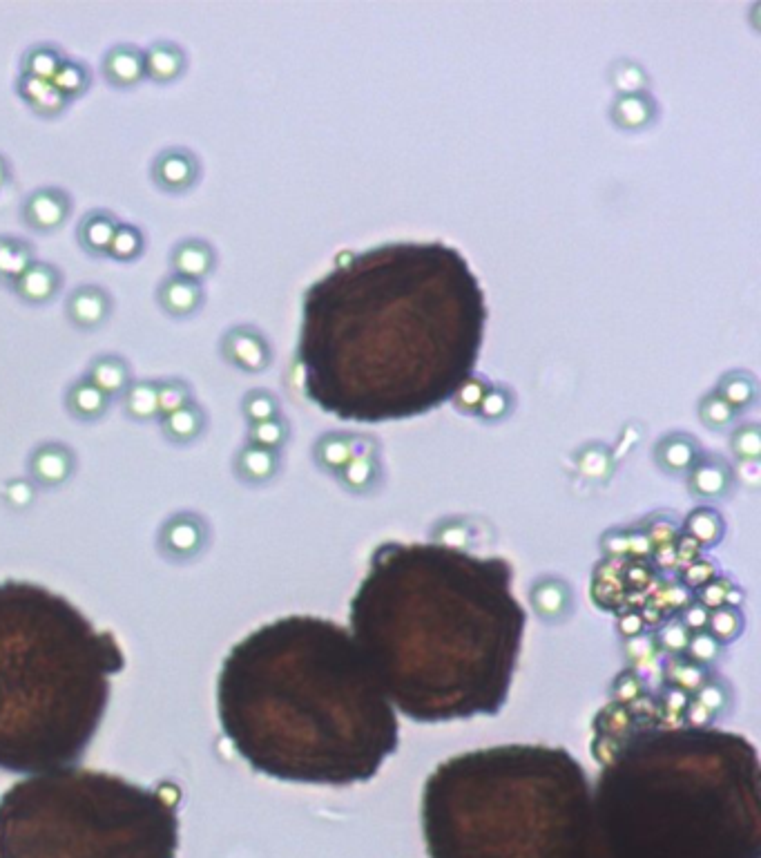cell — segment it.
Returning a JSON list of instances; mask_svg holds the SVG:
<instances>
[{
    "label": "cell",
    "instance_id": "cell-32",
    "mask_svg": "<svg viewBox=\"0 0 761 858\" xmlns=\"http://www.w3.org/2000/svg\"><path fill=\"white\" fill-rule=\"evenodd\" d=\"M728 483L726 472L719 465L712 463H701L695 472H692V488H695L703 497H715V494L724 492Z\"/></svg>",
    "mask_w": 761,
    "mask_h": 858
},
{
    "label": "cell",
    "instance_id": "cell-16",
    "mask_svg": "<svg viewBox=\"0 0 761 858\" xmlns=\"http://www.w3.org/2000/svg\"><path fill=\"white\" fill-rule=\"evenodd\" d=\"M143 59H146V79L159 85L175 83L188 70L186 50L168 38L152 41L148 50H143Z\"/></svg>",
    "mask_w": 761,
    "mask_h": 858
},
{
    "label": "cell",
    "instance_id": "cell-17",
    "mask_svg": "<svg viewBox=\"0 0 761 858\" xmlns=\"http://www.w3.org/2000/svg\"><path fill=\"white\" fill-rule=\"evenodd\" d=\"M119 224H121L119 217L112 211L94 208V211L85 213L81 217L79 226H76V242H79L81 249L92 257L108 255L110 242L114 233H117Z\"/></svg>",
    "mask_w": 761,
    "mask_h": 858
},
{
    "label": "cell",
    "instance_id": "cell-45",
    "mask_svg": "<svg viewBox=\"0 0 761 858\" xmlns=\"http://www.w3.org/2000/svg\"><path fill=\"white\" fill-rule=\"evenodd\" d=\"M9 181H12V166H9V159L5 155H0V190H5Z\"/></svg>",
    "mask_w": 761,
    "mask_h": 858
},
{
    "label": "cell",
    "instance_id": "cell-44",
    "mask_svg": "<svg viewBox=\"0 0 761 858\" xmlns=\"http://www.w3.org/2000/svg\"><path fill=\"white\" fill-rule=\"evenodd\" d=\"M41 463H43V465H41V472H43V474L54 476L56 472H61V470H63V461H61V456H56V454H52V452L43 454Z\"/></svg>",
    "mask_w": 761,
    "mask_h": 858
},
{
    "label": "cell",
    "instance_id": "cell-30",
    "mask_svg": "<svg viewBox=\"0 0 761 858\" xmlns=\"http://www.w3.org/2000/svg\"><path fill=\"white\" fill-rule=\"evenodd\" d=\"M317 454L320 461L329 467H344L355 456L353 438L349 436H324L320 445H317Z\"/></svg>",
    "mask_w": 761,
    "mask_h": 858
},
{
    "label": "cell",
    "instance_id": "cell-15",
    "mask_svg": "<svg viewBox=\"0 0 761 858\" xmlns=\"http://www.w3.org/2000/svg\"><path fill=\"white\" fill-rule=\"evenodd\" d=\"M170 269L181 278L201 282L217 269V251L204 237H183L170 251Z\"/></svg>",
    "mask_w": 761,
    "mask_h": 858
},
{
    "label": "cell",
    "instance_id": "cell-5",
    "mask_svg": "<svg viewBox=\"0 0 761 858\" xmlns=\"http://www.w3.org/2000/svg\"><path fill=\"white\" fill-rule=\"evenodd\" d=\"M125 655L65 597L0 584V769L45 774L88 751Z\"/></svg>",
    "mask_w": 761,
    "mask_h": 858
},
{
    "label": "cell",
    "instance_id": "cell-2",
    "mask_svg": "<svg viewBox=\"0 0 761 858\" xmlns=\"http://www.w3.org/2000/svg\"><path fill=\"white\" fill-rule=\"evenodd\" d=\"M514 568L447 543H382L351 599V635L413 722L496 715L512 689L525 608Z\"/></svg>",
    "mask_w": 761,
    "mask_h": 858
},
{
    "label": "cell",
    "instance_id": "cell-29",
    "mask_svg": "<svg viewBox=\"0 0 761 858\" xmlns=\"http://www.w3.org/2000/svg\"><path fill=\"white\" fill-rule=\"evenodd\" d=\"M201 421H204V412L197 405H186L177 409V412L168 414L166 418V429L172 438H177V441H183V438H190L197 434V429L201 427Z\"/></svg>",
    "mask_w": 761,
    "mask_h": 858
},
{
    "label": "cell",
    "instance_id": "cell-34",
    "mask_svg": "<svg viewBox=\"0 0 761 858\" xmlns=\"http://www.w3.org/2000/svg\"><path fill=\"white\" fill-rule=\"evenodd\" d=\"M487 380L480 376H469L465 383L458 387V392L454 394L456 405L460 409H465V412H478L480 403H483V398L487 394Z\"/></svg>",
    "mask_w": 761,
    "mask_h": 858
},
{
    "label": "cell",
    "instance_id": "cell-39",
    "mask_svg": "<svg viewBox=\"0 0 761 858\" xmlns=\"http://www.w3.org/2000/svg\"><path fill=\"white\" fill-rule=\"evenodd\" d=\"M612 76H614L616 88H619L623 94L639 92L645 85V74L641 72V68H637V65L632 63H621Z\"/></svg>",
    "mask_w": 761,
    "mask_h": 858
},
{
    "label": "cell",
    "instance_id": "cell-42",
    "mask_svg": "<svg viewBox=\"0 0 761 858\" xmlns=\"http://www.w3.org/2000/svg\"><path fill=\"white\" fill-rule=\"evenodd\" d=\"M690 526H692V532H695L699 539H708V537H715L719 532V519H717L715 512L697 510L695 514H692Z\"/></svg>",
    "mask_w": 761,
    "mask_h": 858
},
{
    "label": "cell",
    "instance_id": "cell-40",
    "mask_svg": "<svg viewBox=\"0 0 761 858\" xmlns=\"http://www.w3.org/2000/svg\"><path fill=\"white\" fill-rule=\"evenodd\" d=\"M732 447L739 456L746 459H757L759 456V429L755 425L739 427L735 436H732Z\"/></svg>",
    "mask_w": 761,
    "mask_h": 858
},
{
    "label": "cell",
    "instance_id": "cell-10",
    "mask_svg": "<svg viewBox=\"0 0 761 858\" xmlns=\"http://www.w3.org/2000/svg\"><path fill=\"white\" fill-rule=\"evenodd\" d=\"M72 195L59 186H43L32 190L21 206V219L34 233L50 235L61 231L72 215Z\"/></svg>",
    "mask_w": 761,
    "mask_h": 858
},
{
    "label": "cell",
    "instance_id": "cell-37",
    "mask_svg": "<svg viewBox=\"0 0 761 858\" xmlns=\"http://www.w3.org/2000/svg\"><path fill=\"white\" fill-rule=\"evenodd\" d=\"M509 405H512V398H509L507 389L489 387L483 403L478 407V414L483 418H489V421H496V418H503L509 412Z\"/></svg>",
    "mask_w": 761,
    "mask_h": 858
},
{
    "label": "cell",
    "instance_id": "cell-21",
    "mask_svg": "<svg viewBox=\"0 0 761 858\" xmlns=\"http://www.w3.org/2000/svg\"><path fill=\"white\" fill-rule=\"evenodd\" d=\"M65 403H67V409H70L74 416L99 418L101 414H105V409H108L110 396L101 392V389L96 387L90 378L81 376L79 380H74V383L67 387Z\"/></svg>",
    "mask_w": 761,
    "mask_h": 858
},
{
    "label": "cell",
    "instance_id": "cell-28",
    "mask_svg": "<svg viewBox=\"0 0 761 858\" xmlns=\"http://www.w3.org/2000/svg\"><path fill=\"white\" fill-rule=\"evenodd\" d=\"M192 389L183 378H166L157 380V400H159V412L172 414L177 409L190 405Z\"/></svg>",
    "mask_w": 761,
    "mask_h": 858
},
{
    "label": "cell",
    "instance_id": "cell-33",
    "mask_svg": "<svg viewBox=\"0 0 761 858\" xmlns=\"http://www.w3.org/2000/svg\"><path fill=\"white\" fill-rule=\"evenodd\" d=\"M244 412L255 423L271 421L277 414V398L268 389H253L244 396Z\"/></svg>",
    "mask_w": 761,
    "mask_h": 858
},
{
    "label": "cell",
    "instance_id": "cell-11",
    "mask_svg": "<svg viewBox=\"0 0 761 858\" xmlns=\"http://www.w3.org/2000/svg\"><path fill=\"white\" fill-rule=\"evenodd\" d=\"M114 300L101 284H79L65 300V316L76 329L94 331L110 320Z\"/></svg>",
    "mask_w": 761,
    "mask_h": 858
},
{
    "label": "cell",
    "instance_id": "cell-3",
    "mask_svg": "<svg viewBox=\"0 0 761 858\" xmlns=\"http://www.w3.org/2000/svg\"><path fill=\"white\" fill-rule=\"evenodd\" d=\"M217 713L239 756L284 783H366L400 742L398 711L349 628L315 615L275 619L230 648Z\"/></svg>",
    "mask_w": 761,
    "mask_h": 858
},
{
    "label": "cell",
    "instance_id": "cell-14",
    "mask_svg": "<svg viewBox=\"0 0 761 858\" xmlns=\"http://www.w3.org/2000/svg\"><path fill=\"white\" fill-rule=\"evenodd\" d=\"M63 289V273L59 266L50 262L34 260L27 269L23 271L21 278L12 284V291L21 298L25 304L32 307H45Z\"/></svg>",
    "mask_w": 761,
    "mask_h": 858
},
{
    "label": "cell",
    "instance_id": "cell-24",
    "mask_svg": "<svg viewBox=\"0 0 761 858\" xmlns=\"http://www.w3.org/2000/svg\"><path fill=\"white\" fill-rule=\"evenodd\" d=\"M652 114H654L652 101L641 92L621 94V97L614 101V108H612L614 121L623 128H641L645 123H650Z\"/></svg>",
    "mask_w": 761,
    "mask_h": 858
},
{
    "label": "cell",
    "instance_id": "cell-12",
    "mask_svg": "<svg viewBox=\"0 0 761 858\" xmlns=\"http://www.w3.org/2000/svg\"><path fill=\"white\" fill-rule=\"evenodd\" d=\"M154 298H157L161 311L172 320H188L204 309L206 291L201 282L170 273L168 278L159 282Z\"/></svg>",
    "mask_w": 761,
    "mask_h": 858
},
{
    "label": "cell",
    "instance_id": "cell-27",
    "mask_svg": "<svg viewBox=\"0 0 761 858\" xmlns=\"http://www.w3.org/2000/svg\"><path fill=\"white\" fill-rule=\"evenodd\" d=\"M717 394L732 407H744L755 398V380L746 371H730L719 380Z\"/></svg>",
    "mask_w": 761,
    "mask_h": 858
},
{
    "label": "cell",
    "instance_id": "cell-31",
    "mask_svg": "<svg viewBox=\"0 0 761 858\" xmlns=\"http://www.w3.org/2000/svg\"><path fill=\"white\" fill-rule=\"evenodd\" d=\"M659 459L670 470H683L695 459V445L683 436H670L659 445Z\"/></svg>",
    "mask_w": 761,
    "mask_h": 858
},
{
    "label": "cell",
    "instance_id": "cell-20",
    "mask_svg": "<svg viewBox=\"0 0 761 858\" xmlns=\"http://www.w3.org/2000/svg\"><path fill=\"white\" fill-rule=\"evenodd\" d=\"M36 260L34 246L23 237L0 235V282L12 286Z\"/></svg>",
    "mask_w": 761,
    "mask_h": 858
},
{
    "label": "cell",
    "instance_id": "cell-18",
    "mask_svg": "<svg viewBox=\"0 0 761 858\" xmlns=\"http://www.w3.org/2000/svg\"><path fill=\"white\" fill-rule=\"evenodd\" d=\"M85 378H90L108 396H117L128 392L132 385V367L128 360L117 354H101L92 358Z\"/></svg>",
    "mask_w": 761,
    "mask_h": 858
},
{
    "label": "cell",
    "instance_id": "cell-41",
    "mask_svg": "<svg viewBox=\"0 0 761 858\" xmlns=\"http://www.w3.org/2000/svg\"><path fill=\"white\" fill-rule=\"evenodd\" d=\"M286 434V427L282 421H277V418H271V421H262L255 423L253 427V438L257 443H262L264 447H271L282 443V438Z\"/></svg>",
    "mask_w": 761,
    "mask_h": 858
},
{
    "label": "cell",
    "instance_id": "cell-22",
    "mask_svg": "<svg viewBox=\"0 0 761 858\" xmlns=\"http://www.w3.org/2000/svg\"><path fill=\"white\" fill-rule=\"evenodd\" d=\"M65 59L67 56L59 45L36 43L32 47H27L21 56V74L34 76V79L52 81Z\"/></svg>",
    "mask_w": 761,
    "mask_h": 858
},
{
    "label": "cell",
    "instance_id": "cell-1",
    "mask_svg": "<svg viewBox=\"0 0 761 858\" xmlns=\"http://www.w3.org/2000/svg\"><path fill=\"white\" fill-rule=\"evenodd\" d=\"M487 318L456 246L389 242L344 255L304 293V394L342 421L427 414L474 376Z\"/></svg>",
    "mask_w": 761,
    "mask_h": 858
},
{
    "label": "cell",
    "instance_id": "cell-4",
    "mask_svg": "<svg viewBox=\"0 0 761 858\" xmlns=\"http://www.w3.org/2000/svg\"><path fill=\"white\" fill-rule=\"evenodd\" d=\"M759 758L728 731L632 740L594 789V858H759Z\"/></svg>",
    "mask_w": 761,
    "mask_h": 858
},
{
    "label": "cell",
    "instance_id": "cell-13",
    "mask_svg": "<svg viewBox=\"0 0 761 858\" xmlns=\"http://www.w3.org/2000/svg\"><path fill=\"white\" fill-rule=\"evenodd\" d=\"M101 72L108 85L117 90H134L146 79L143 50L132 43L112 45L101 59Z\"/></svg>",
    "mask_w": 761,
    "mask_h": 858
},
{
    "label": "cell",
    "instance_id": "cell-8",
    "mask_svg": "<svg viewBox=\"0 0 761 858\" xmlns=\"http://www.w3.org/2000/svg\"><path fill=\"white\" fill-rule=\"evenodd\" d=\"M219 354L228 365L246 374H259L273 360V349L262 331L253 324H235L219 340Z\"/></svg>",
    "mask_w": 761,
    "mask_h": 858
},
{
    "label": "cell",
    "instance_id": "cell-46",
    "mask_svg": "<svg viewBox=\"0 0 761 858\" xmlns=\"http://www.w3.org/2000/svg\"><path fill=\"white\" fill-rule=\"evenodd\" d=\"M592 858H594V856H592Z\"/></svg>",
    "mask_w": 761,
    "mask_h": 858
},
{
    "label": "cell",
    "instance_id": "cell-9",
    "mask_svg": "<svg viewBox=\"0 0 761 858\" xmlns=\"http://www.w3.org/2000/svg\"><path fill=\"white\" fill-rule=\"evenodd\" d=\"M154 186L168 195H183L201 179V159L186 146H168L152 159Z\"/></svg>",
    "mask_w": 761,
    "mask_h": 858
},
{
    "label": "cell",
    "instance_id": "cell-43",
    "mask_svg": "<svg viewBox=\"0 0 761 858\" xmlns=\"http://www.w3.org/2000/svg\"><path fill=\"white\" fill-rule=\"evenodd\" d=\"M737 628H739V622L732 610H721V613L712 617V631L721 637H726V640L737 633Z\"/></svg>",
    "mask_w": 761,
    "mask_h": 858
},
{
    "label": "cell",
    "instance_id": "cell-26",
    "mask_svg": "<svg viewBox=\"0 0 761 858\" xmlns=\"http://www.w3.org/2000/svg\"><path fill=\"white\" fill-rule=\"evenodd\" d=\"M125 412L134 418H152L159 412L157 380H137L125 392Z\"/></svg>",
    "mask_w": 761,
    "mask_h": 858
},
{
    "label": "cell",
    "instance_id": "cell-35",
    "mask_svg": "<svg viewBox=\"0 0 761 858\" xmlns=\"http://www.w3.org/2000/svg\"><path fill=\"white\" fill-rule=\"evenodd\" d=\"M735 407L728 405L719 394H708L701 400V418L712 427H724L735 418Z\"/></svg>",
    "mask_w": 761,
    "mask_h": 858
},
{
    "label": "cell",
    "instance_id": "cell-25",
    "mask_svg": "<svg viewBox=\"0 0 761 858\" xmlns=\"http://www.w3.org/2000/svg\"><path fill=\"white\" fill-rule=\"evenodd\" d=\"M146 244V235H143L139 226L121 222L110 242L108 255L117 262H134L146 253Z\"/></svg>",
    "mask_w": 761,
    "mask_h": 858
},
{
    "label": "cell",
    "instance_id": "cell-19",
    "mask_svg": "<svg viewBox=\"0 0 761 858\" xmlns=\"http://www.w3.org/2000/svg\"><path fill=\"white\" fill-rule=\"evenodd\" d=\"M16 94L21 97L27 106H30L38 117L54 119L67 108V101L61 97L52 81L34 79V76L21 74L16 79Z\"/></svg>",
    "mask_w": 761,
    "mask_h": 858
},
{
    "label": "cell",
    "instance_id": "cell-36",
    "mask_svg": "<svg viewBox=\"0 0 761 858\" xmlns=\"http://www.w3.org/2000/svg\"><path fill=\"white\" fill-rule=\"evenodd\" d=\"M375 474V463L373 459H369L366 454H355L353 459L344 465V481L351 485V488H364V485H369L373 481Z\"/></svg>",
    "mask_w": 761,
    "mask_h": 858
},
{
    "label": "cell",
    "instance_id": "cell-6",
    "mask_svg": "<svg viewBox=\"0 0 761 858\" xmlns=\"http://www.w3.org/2000/svg\"><path fill=\"white\" fill-rule=\"evenodd\" d=\"M422 834L429 858H592L594 789L563 747L458 753L427 778Z\"/></svg>",
    "mask_w": 761,
    "mask_h": 858
},
{
    "label": "cell",
    "instance_id": "cell-38",
    "mask_svg": "<svg viewBox=\"0 0 761 858\" xmlns=\"http://www.w3.org/2000/svg\"><path fill=\"white\" fill-rule=\"evenodd\" d=\"M242 465L250 476H255V479H264V476L273 472L275 456L268 450H264V447H253V450H248L244 454Z\"/></svg>",
    "mask_w": 761,
    "mask_h": 858
},
{
    "label": "cell",
    "instance_id": "cell-23",
    "mask_svg": "<svg viewBox=\"0 0 761 858\" xmlns=\"http://www.w3.org/2000/svg\"><path fill=\"white\" fill-rule=\"evenodd\" d=\"M52 85L56 88V92H59L67 103H70V101L81 99V97H85V94H88V90L92 88V72L83 61L65 59L59 68V72L54 74Z\"/></svg>",
    "mask_w": 761,
    "mask_h": 858
},
{
    "label": "cell",
    "instance_id": "cell-7",
    "mask_svg": "<svg viewBox=\"0 0 761 858\" xmlns=\"http://www.w3.org/2000/svg\"><path fill=\"white\" fill-rule=\"evenodd\" d=\"M172 800L105 771L34 774L0 796V858H177Z\"/></svg>",
    "mask_w": 761,
    "mask_h": 858
}]
</instances>
